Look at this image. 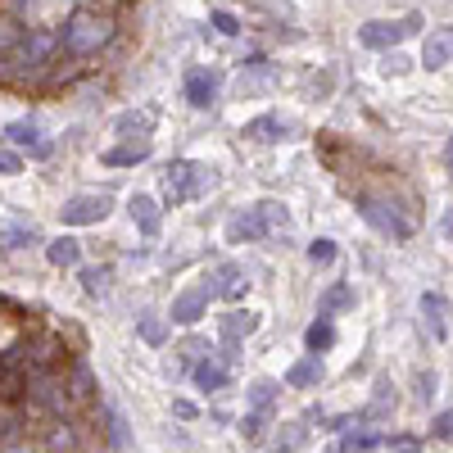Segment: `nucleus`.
I'll use <instances>...</instances> for the list:
<instances>
[{
	"label": "nucleus",
	"mask_w": 453,
	"mask_h": 453,
	"mask_svg": "<svg viewBox=\"0 0 453 453\" xmlns=\"http://www.w3.org/2000/svg\"><path fill=\"white\" fill-rule=\"evenodd\" d=\"M109 42H113V19L104 10H91V5L73 10L59 27V55H68V59H91Z\"/></svg>",
	"instance_id": "nucleus-1"
},
{
	"label": "nucleus",
	"mask_w": 453,
	"mask_h": 453,
	"mask_svg": "<svg viewBox=\"0 0 453 453\" xmlns=\"http://www.w3.org/2000/svg\"><path fill=\"white\" fill-rule=\"evenodd\" d=\"M286 226H290L286 204H277V200H258V204L241 209L232 222H226V241H232V245H245V241L277 236V232H286Z\"/></svg>",
	"instance_id": "nucleus-2"
},
{
	"label": "nucleus",
	"mask_w": 453,
	"mask_h": 453,
	"mask_svg": "<svg viewBox=\"0 0 453 453\" xmlns=\"http://www.w3.org/2000/svg\"><path fill=\"white\" fill-rule=\"evenodd\" d=\"M213 168L209 164H196V159H173L168 168H164V200L168 204H191V200H200V196H209L213 191Z\"/></svg>",
	"instance_id": "nucleus-3"
},
{
	"label": "nucleus",
	"mask_w": 453,
	"mask_h": 453,
	"mask_svg": "<svg viewBox=\"0 0 453 453\" xmlns=\"http://www.w3.org/2000/svg\"><path fill=\"white\" fill-rule=\"evenodd\" d=\"M23 395L32 408H42L46 418H64L73 408L68 381H64V367H46V372H23Z\"/></svg>",
	"instance_id": "nucleus-4"
},
{
	"label": "nucleus",
	"mask_w": 453,
	"mask_h": 453,
	"mask_svg": "<svg viewBox=\"0 0 453 453\" xmlns=\"http://www.w3.org/2000/svg\"><path fill=\"white\" fill-rule=\"evenodd\" d=\"M358 213L376 226L381 236H390V241H408L412 236V218L399 209V200H390V196H363L358 200Z\"/></svg>",
	"instance_id": "nucleus-5"
},
{
	"label": "nucleus",
	"mask_w": 453,
	"mask_h": 453,
	"mask_svg": "<svg viewBox=\"0 0 453 453\" xmlns=\"http://www.w3.org/2000/svg\"><path fill=\"white\" fill-rule=\"evenodd\" d=\"M418 27H422L418 14H408V19H372V23L358 27V42H363L367 50H395L403 36H412Z\"/></svg>",
	"instance_id": "nucleus-6"
},
{
	"label": "nucleus",
	"mask_w": 453,
	"mask_h": 453,
	"mask_svg": "<svg viewBox=\"0 0 453 453\" xmlns=\"http://www.w3.org/2000/svg\"><path fill=\"white\" fill-rule=\"evenodd\" d=\"M109 209H113V196H109V191H82V196L64 200L59 222H64V226H96V222L109 218Z\"/></svg>",
	"instance_id": "nucleus-7"
},
{
	"label": "nucleus",
	"mask_w": 453,
	"mask_h": 453,
	"mask_svg": "<svg viewBox=\"0 0 453 453\" xmlns=\"http://www.w3.org/2000/svg\"><path fill=\"white\" fill-rule=\"evenodd\" d=\"M245 290H250V281H245L241 263H218V268L204 277V295L209 299H241Z\"/></svg>",
	"instance_id": "nucleus-8"
},
{
	"label": "nucleus",
	"mask_w": 453,
	"mask_h": 453,
	"mask_svg": "<svg viewBox=\"0 0 453 453\" xmlns=\"http://www.w3.org/2000/svg\"><path fill=\"white\" fill-rule=\"evenodd\" d=\"M277 87V68L273 64H263L258 55L241 64V78H236V96H263V91H273Z\"/></svg>",
	"instance_id": "nucleus-9"
},
{
	"label": "nucleus",
	"mask_w": 453,
	"mask_h": 453,
	"mask_svg": "<svg viewBox=\"0 0 453 453\" xmlns=\"http://www.w3.org/2000/svg\"><path fill=\"white\" fill-rule=\"evenodd\" d=\"M218 87H222L218 68H191V73H186V100H191L196 109H209L218 100Z\"/></svg>",
	"instance_id": "nucleus-10"
},
{
	"label": "nucleus",
	"mask_w": 453,
	"mask_h": 453,
	"mask_svg": "<svg viewBox=\"0 0 453 453\" xmlns=\"http://www.w3.org/2000/svg\"><path fill=\"white\" fill-rule=\"evenodd\" d=\"M444 64H453V27H435V32H426V42H422V68L440 73Z\"/></svg>",
	"instance_id": "nucleus-11"
},
{
	"label": "nucleus",
	"mask_w": 453,
	"mask_h": 453,
	"mask_svg": "<svg viewBox=\"0 0 453 453\" xmlns=\"http://www.w3.org/2000/svg\"><path fill=\"white\" fill-rule=\"evenodd\" d=\"M27 245H42V232L23 218H0V250L14 254V250H27Z\"/></svg>",
	"instance_id": "nucleus-12"
},
{
	"label": "nucleus",
	"mask_w": 453,
	"mask_h": 453,
	"mask_svg": "<svg viewBox=\"0 0 453 453\" xmlns=\"http://www.w3.org/2000/svg\"><path fill=\"white\" fill-rule=\"evenodd\" d=\"M204 313H209V295H204V286H191V290H181V295L173 299V322H181V326H196Z\"/></svg>",
	"instance_id": "nucleus-13"
},
{
	"label": "nucleus",
	"mask_w": 453,
	"mask_h": 453,
	"mask_svg": "<svg viewBox=\"0 0 453 453\" xmlns=\"http://www.w3.org/2000/svg\"><path fill=\"white\" fill-rule=\"evenodd\" d=\"M127 213H132V222H136L141 236H159V222H164V218H159V200H155V196H141V191H136V196L127 200Z\"/></svg>",
	"instance_id": "nucleus-14"
},
{
	"label": "nucleus",
	"mask_w": 453,
	"mask_h": 453,
	"mask_svg": "<svg viewBox=\"0 0 453 453\" xmlns=\"http://www.w3.org/2000/svg\"><path fill=\"white\" fill-rule=\"evenodd\" d=\"M5 136H10V145L27 150V155H36V159H46V155H50V141H42V127L27 123V119L10 123V127H5Z\"/></svg>",
	"instance_id": "nucleus-15"
},
{
	"label": "nucleus",
	"mask_w": 453,
	"mask_h": 453,
	"mask_svg": "<svg viewBox=\"0 0 453 453\" xmlns=\"http://www.w3.org/2000/svg\"><path fill=\"white\" fill-rule=\"evenodd\" d=\"M64 381H68L73 403H91V399H96V390H100V386H96V376H91V367H87V358H73Z\"/></svg>",
	"instance_id": "nucleus-16"
},
{
	"label": "nucleus",
	"mask_w": 453,
	"mask_h": 453,
	"mask_svg": "<svg viewBox=\"0 0 453 453\" xmlns=\"http://www.w3.org/2000/svg\"><path fill=\"white\" fill-rule=\"evenodd\" d=\"M218 331H222L226 345H241V340H250V335L258 331V313H250V309H232V313L218 322Z\"/></svg>",
	"instance_id": "nucleus-17"
},
{
	"label": "nucleus",
	"mask_w": 453,
	"mask_h": 453,
	"mask_svg": "<svg viewBox=\"0 0 453 453\" xmlns=\"http://www.w3.org/2000/svg\"><path fill=\"white\" fill-rule=\"evenodd\" d=\"M290 132V123L286 119H277V113H258V119H250L245 123V132L241 136H250V141H258V145H273V141H281Z\"/></svg>",
	"instance_id": "nucleus-18"
},
{
	"label": "nucleus",
	"mask_w": 453,
	"mask_h": 453,
	"mask_svg": "<svg viewBox=\"0 0 453 453\" xmlns=\"http://www.w3.org/2000/svg\"><path fill=\"white\" fill-rule=\"evenodd\" d=\"M191 376H196V386H200V390H222L226 381H232V367L209 354V358H200V363L191 367Z\"/></svg>",
	"instance_id": "nucleus-19"
},
{
	"label": "nucleus",
	"mask_w": 453,
	"mask_h": 453,
	"mask_svg": "<svg viewBox=\"0 0 453 453\" xmlns=\"http://www.w3.org/2000/svg\"><path fill=\"white\" fill-rule=\"evenodd\" d=\"M322 363H318V354H309V358H299V363H290V372H286V386H295V390H318L322 386Z\"/></svg>",
	"instance_id": "nucleus-20"
},
{
	"label": "nucleus",
	"mask_w": 453,
	"mask_h": 453,
	"mask_svg": "<svg viewBox=\"0 0 453 453\" xmlns=\"http://www.w3.org/2000/svg\"><path fill=\"white\" fill-rule=\"evenodd\" d=\"M309 449V426L304 422H281L273 435V453H304Z\"/></svg>",
	"instance_id": "nucleus-21"
},
{
	"label": "nucleus",
	"mask_w": 453,
	"mask_h": 453,
	"mask_svg": "<svg viewBox=\"0 0 453 453\" xmlns=\"http://www.w3.org/2000/svg\"><path fill=\"white\" fill-rule=\"evenodd\" d=\"M145 159H150V141L113 145V150H104V155H100V164H109V168H136V164H145Z\"/></svg>",
	"instance_id": "nucleus-22"
},
{
	"label": "nucleus",
	"mask_w": 453,
	"mask_h": 453,
	"mask_svg": "<svg viewBox=\"0 0 453 453\" xmlns=\"http://www.w3.org/2000/svg\"><path fill=\"white\" fill-rule=\"evenodd\" d=\"M46 258L55 263V268H78V263H82V241L55 236V241H46Z\"/></svg>",
	"instance_id": "nucleus-23"
},
{
	"label": "nucleus",
	"mask_w": 453,
	"mask_h": 453,
	"mask_svg": "<svg viewBox=\"0 0 453 453\" xmlns=\"http://www.w3.org/2000/svg\"><path fill=\"white\" fill-rule=\"evenodd\" d=\"M46 453H78V426L59 418V422L46 431Z\"/></svg>",
	"instance_id": "nucleus-24"
},
{
	"label": "nucleus",
	"mask_w": 453,
	"mask_h": 453,
	"mask_svg": "<svg viewBox=\"0 0 453 453\" xmlns=\"http://www.w3.org/2000/svg\"><path fill=\"white\" fill-rule=\"evenodd\" d=\"M444 313H449V304H444V295H435V290H426L422 295V318H426V326H431V335L435 340H444Z\"/></svg>",
	"instance_id": "nucleus-25"
},
{
	"label": "nucleus",
	"mask_w": 453,
	"mask_h": 453,
	"mask_svg": "<svg viewBox=\"0 0 453 453\" xmlns=\"http://www.w3.org/2000/svg\"><path fill=\"white\" fill-rule=\"evenodd\" d=\"M150 127H155V113H136V109H127V113H119L113 119V132L119 136H141V141H150Z\"/></svg>",
	"instance_id": "nucleus-26"
},
{
	"label": "nucleus",
	"mask_w": 453,
	"mask_h": 453,
	"mask_svg": "<svg viewBox=\"0 0 453 453\" xmlns=\"http://www.w3.org/2000/svg\"><path fill=\"white\" fill-rule=\"evenodd\" d=\"M340 309H354V286H345V281L331 286V290L318 299V313H322V318H331V313H340Z\"/></svg>",
	"instance_id": "nucleus-27"
},
{
	"label": "nucleus",
	"mask_w": 453,
	"mask_h": 453,
	"mask_svg": "<svg viewBox=\"0 0 453 453\" xmlns=\"http://www.w3.org/2000/svg\"><path fill=\"white\" fill-rule=\"evenodd\" d=\"M304 345H309L313 354H326V349L335 345V326H331V318H322V313H318V322L304 331Z\"/></svg>",
	"instance_id": "nucleus-28"
},
{
	"label": "nucleus",
	"mask_w": 453,
	"mask_h": 453,
	"mask_svg": "<svg viewBox=\"0 0 453 453\" xmlns=\"http://www.w3.org/2000/svg\"><path fill=\"white\" fill-rule=\"evenodd\" d=\"M277 381H268V376H263V381H254L250 386V408H258V412H273V399H277Z\"/></svg>",
	"instance_id": "nucleus-29"
},
{
	"label": "nucleus",
	"mask_w": 453,
	"mask_h": 453,
	"mask_svg": "<svg viewBox=\"0 0 453 453\" xmlns=\"http://www.w3.org/2000/svg\"><path fill=\"white\" fill-rule=\"evenodd\" d=\"M136 331H141L145 345H164V340H168V322H164V318H141Z\"/></svg>",
	"instance_id": "nucleus-30"
},
{
	"label": "nucleus",
	"mask_w": 453,
	"mask_h": 453,
	"mask_svg": "<svg viewBox=\"0 0 453 453\" xmlns=\"http://www.w3.org/2000/svg\"><path fill=\"white\" fill-rule=\"evenodd\" d=\"M376 444H381V435H376V431H354V435L340 440V449H345V453H372Z\"/></svg>",
	"instance_id": "nucleus-31"
},
{
	"label": "nucleus",
	"mask_w": 453,
	"mask_h": 453,
	"mask_svg": "<svg viewBox=\"0 0 453 453\" xmlns=\"http://www.w3.org/2000/svg\"><path fill=\"white\" fill-rule=\"evenodd\" d=\"M23 32H27V27H23V19H14V14H5V19H0V50H14Z\"/></svg>",
	"instance_id": "nucleus-32"
},
{
	"label": "nucleus",
	"mask_w": 453,
	"mask_h": 453,
	"mask_svg": "<svg viewBox=\"0 0 453 453\" xmlns=\"http://www.w3.org/2000/svg\"><path fill=\"white\" fill-rule=\"evenodd\" d=\"M109 281H113L109 268H82V286H87V295H109Z\"/></svg>",
	"instance_id": "nucleus-33"
},
{
	"label": "nucleus",
	"mask_w": 453,
	"mask_h": 453,
	"mask_svg": "<svg viewBox=\"0 0 453 453\" xmlns=\"http://www.w3.org/2000/svg\"><path fill=\"white\" fill-rule=\"evenodd\" d=\"M263 426H268V412H258V408H250L241 418V435L245 440H263Z\"/></svg>",
	"instance_id": "nucleus-34"
},
{
	"label": "nucleus",
	"mask_w": 453,
	"mask_h": 453,
	"mask_svg": "<svg viewBox=\"0 0 453 453\" xmlns=\"http://www.w3.org/2000/svg\"><path fill=\"white\" fill-rule=\"evenodd\" d=\"M309 263H313V268H326V263H335V241L318 236V241L309 245Z\"/></svg>",
	"instance_id": "nucleus-35"
},
{
	"label": "nucleus",
	"mask_w": 453,
	"mask_h": 453,
	"mask_svg": "<svg viewBox=\"0 0 453 453\" xmlns=\"http://www.w3.org/2000/svg\"><path fill=\"white\" fill-rule=\"evenodd\" d=\"M386 408H395V390L381 381V386H376V395H372V408H367V418H381V412Z\"/></svg>",
	"instance_id": "nucleus-36"
},
{
	"label": "nucleus",
	"mask_w": 453,
	"mask_h": 453,
	"mask_svg": "<svg viewBox=\"0 0 453 453\" xmlns=\"http://www.w3.org/2000/svg\"><path fill=\"white\" fill-rule=\"evenodd\" d=\"M109 440H113V449H127V422L113 408H109Z\"/></svg>",
	"instance_id": "nucleus-37"
},
{
	"label": "nucleus",
	"mask_w": 453,
	"mask_h": 453,
	"mask_svg": "<svg viewBox=\"0 0 453 453\" xmlns=\"http://www.w3.org/2000/svg\"><path fill=\"white\" fill-rule=\"evenodd\" d=\"M14 173H23L19 150H0V177H14Z\"/></svg>",
	"instance_id": "nucleus-38"
},
{
	"label": "nucleus",
	"mask_w": 453,
	"mask_h": 453,
	"mask_svg": "<svg viewBox=\"0 0 453 453\" xmlns=\"http://www.w3.org/2000/svg\"><path fill=\"white\" fill-rule=\"evenodd\" d=\"M213 27H218L222 36H236V32H241V19L226 14V10H218V14H213Z\"/></svg>",
	"instance_id": "nucleus-39"
},
{
	"label": "nucleus",
	"mask_w": 453,
	"mask_h": 453,
	"mask_svg": "<svg viewBox=\"0 0 453 453\" xmlns=\"http://www.w3.org/2000/svg\"><path fill=\"white\" fill-rule=\"evenodd\" d=\"M435 435H440V440H453V408L435 418Z\"/></svg>",
	"instance_id": "nucleus-40"
},
{
	"label": "nucleus",
	"mask_w": 453,
	"mask_h": 453,
	"mask_svg": "<svg viewBox=\"0 0 453 453\" xmlns=\"http://www.w3.org/2000/svg\"><path fill=\"white\" fill-rule=\"evenodd\" d=\"M14 82V59H10V50H0V87H10Z\"/></svg>",
	"instance_id": "nucleus-41"
},
{
	"label": "nucleus",
	"mask_w": 453,
	"mask_h": 453,
	"mask_svg": "<svg viewBox=\"0 0 453 453\" xmlns=\"http://www.w3.org/2000/svg\"><path fill=\"white\" fill-rule=\"evenodd\" d=\"M5 453H42V449H36V444H32L27 435H14V440L5 444Z\"/></svg>",
	"instance_id": "nucleus-42"
},
{
	"label": "nucleus",
	"mask_w": 453,
	"mask_h": 453,
	"mask_svg": "<svg viewBox=\"0 0 453 453\" xmlns=\"http://www.w3.org/2000/svg\"><path fill=\"white\" fill-rule=\"evenodd\" d=\"M403 68H408V59L399 50H386V73H403Z\"/></svg>",
	"instance_id": "nucleus-43"
},
{
	"label": "nucleus",
	"mask_w": 453,
	"mask_h": 453,
	"mask_svg": "<svg viewBox=\"0 0 453 453\" xmlns=\"http://www.w3.org/2000/svg\"><path fill=\"white\" fill-rule=\"evenodd\" d=\"M173 412H177V418H196V403H186V399H177V403H173Z\"/></svg>",
	"instance_id": "nucleus-44"
},
{
	"label": "nucleus",
	"mask_w": 453,
	"mask_h": 453,
	"mask_svg": "<svg viewBox=\"0 0 453 453\" xmlns=\"http://www.w3.org/2000/svg\"><path fill=\"white\" fill-rule=\"evenodd\" d=\"M395 453H422V449L412 444V440H395Z\"/></svg>",
	"instance_id": "nucleus-45"
},
{
	"label": "nucleus",
	"mask_w": 453,
	"mask_h": 453,
	"mask_svg": "<svg viewBox=\"0 0 453 453\" xmlns=\"http://www.w3.org/2000/svg\"><path fill=\"white\" fill-rule=\"evenodd\" d=\"M113 5H123V0H96V5H91V10H104V14H109Z\"/></svg>",
	"instance_id": "nucleus-46"
},
{
	"label": "nucleus",
	"mask_w": 453,
	"mask_h": 453,
	"mask_svg": "<svg viewBox=\"0 0 453 453\" xmlns=\"http://www.w3.org/2000/svg\"><path fill=\"white\" fill-rule=\"evenodd\" d=\"M444 164L453 168V136H449V145H444Z\"/></svg>",
	"instance_id": "nucleus-47"
},
{
	"label": "nucleus",
	"mask_w": 453,
	"mask_h": 453,
	"mask_svg": "<svg viewBox=\"0 0 453 453\" xmlns=\"http://www.w3.org/2000/svg\"><path fill=\"white\" fill-rule=\"evenodd\" d=\"M444 232L453 236V209H449V218H444Z\"/></svg>",
	"instance_id": "nucleus-48"
}]
</instances>
